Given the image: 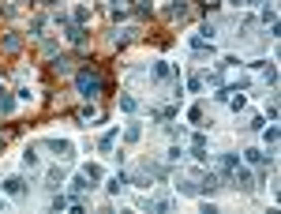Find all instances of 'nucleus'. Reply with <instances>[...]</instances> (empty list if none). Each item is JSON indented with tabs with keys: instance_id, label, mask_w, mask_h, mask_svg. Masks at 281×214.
I'll return each instance as SVG.
<instances>
[{
	"instance_id": "7c9ffc66",
	"label": "nucleus",
	"mask_w": 281,
	"mask_h": 214,
	"mask_svg": "<svg viewBox=\"0 0 281 214\" xmlns=\"http://www.w3.org/2000/svg\"><path fill=\"white\" fill-rule=\"evenodd\" d=\"M263 19H266V23H277V12H274V4H266V8H263Z\"/></svg>"
},
{
	"instance_id": "f8f14e48",
	"label": "nucleus",
	"mask_w": 281,
	"mask_h": 214,
	"mask_svg": "<svg viewBox=\"0 0 281 214\" xmlns=\"http://www.w3.org/2000/svg\"><path fill=\"white\" fill-rule=\"evenodd\" d=\"M244 158H248L251 165H259V169H263V165H270V158H274V154H270V150H255V147H251V150H244Z\"/></svg>"
},
{
	"instance_id": "7ed1b4c3",
	"label": "nucleus",
	"mask_w": 281,
	"mask_h": 214,
	"mask_svg": "<svg viewBox=\"0 0 281 214\" xmlns=\"http://www.w3.org/2000/svg\"><path fill=\"white\" fill-rule=\"evenodd\" d=\"M172 75H180L172 64H165V60H154V64H150V72H147V79H150V83H165V79H172Z\"/></svg>"
},
{
	"instance_id": "f03ea898",
	"label": "nucleus",
	"mask_w": 281,
	"mask_h": 214,
	"mask_svg": "<svg viewBox=\"0 0 281 214\" xmlns=\"http://www.w3.org/2000/svg\"><path fill=\"white\" fill-rule=\"evenodd\" d=\"M221 188H236V192H255L259 180L251 177V173L244 169V165H232L229 173H221Z\"/></svg>"
},
{
	"instance_id": "5701e85b",
	"label": "nucleus",
	"mask_w": 281,
	"mask_h": 214,
	"mask_svg": "<svg viewBox=\"0 0 281 214\" xmlns=\"http://www.w3.org/2000/svg\"><path fill=\"white\" fill-rule=\"evenodd\" d=\"M75 23H79V26H86V23H90V8H86V4H79V8H75Z\"/></svg>"
},
{
	"instance_id": "72a5a7b5",
	"label": "nucleus",
	"mask_w": 281,
	"mask_h": 214,
	"mask_svg": "<svg viewBox=\"0 0 281 214\" xmlns=\"http://www.w3.org/2000/svg\"><path fill=\"white\" fill-rule=\"evenodd\" d=\"M38 4H42V8H56V0H38Z\"/></svg>"
},
{
	"instance_id": "2eb2a0df",
	"label": "nucleus",
	"mask_w": 281,
	"mask_h": 214,
	"mask_svg": "<svg viewBox=\"0 0 281 214\" xmlns=\"http://www.w3.org/2000/svg\"><path fill=\"white\" fill-rule=\"evenodd\" d=\"M232 165H240L236 154H218V177H221V173H229Z\"/></svg>"
},
{
	"instance_id": "9b49d317",
	"label": "nucleus",
	"mask_w": 281,
	"mask_h": 214,
	"mask_svg": "<svg viewBox=\"0 0 281 214\" xmlns=\"http://www.w3.org/2000/svg\"><path fill=\"white\" fill-rule=\"evenodd\" d=\"M0 188H4L8 196H26V180H23V177H8Z\"/></svg>"
},
{
	"instance_id": "c9c22d12",
	"label": "nucleus",
	"mask_w": 281,
	"mask_h": 214,
	"mask_svg": "<svg viewBox=\"0 0 281 214\" xmlns=\"http://www.w3.org/2000/svg\"><path fill=\"white\" fill-rule=\"evenodd\" d=\"M251 4H266V0H251Z\"/></svg>"
},
{
	"instance_id": "423d86ee",
	"label": "nucleus",
	"mask_w": 281,
	"mask_h": 214,
	"mask_svg": "<svg viewBox=\"0 0 281 214\" xmlns=\"http://www.w3.org/2000/svg\"><path fill=\"white\" fill-rule=\"evenodd\" d=\"M188 15H191V0H172V4L165 8V19H169V23H184Z\"/></svg>"
},
{
	"instance_id": "cd10ccee",
	"label": "nucleus",
	"mask_w": 281,
	"mask_h": 214,
	"mask_svg": "<svg viewBox=\"0 0 281 214\" xmlns=\"http://www.w3.org/2000/svg\"><path fill=\"white\" fill-rule=\"evenodd\" d=\"M19 15V4H0V19H15Z\"/></svg>"
},
{
	"instance_id": "c85d7f7f",
	"label": "nucleus",
	"mask_w": 281,
	"mask_h": 214,
	"mask_svg": "<svg viewBox=\"0 0 281 214\" xmlns=\"http://www.w3.org/2000/svg\"><path fill=\"white\" fill-rule=\"evenodd\" d=\"M139 135H143V128H139V124H128V132H124V139H128V143H135Z\"/></svg>"
},
{
	"instance_id": "e433bc0d",
	"label": "nucleus",
	"mask_w": 281,
	"mask_h": 214,
	"mask_svg": "<svg viewBox=\"0 0 281 214\" xmlns=\"http://www.w3.org/2000/svg\"><path fill=\"white\" fill-rule=\"evenodd\" d=\"M0 210H4V196H0Z\"/></svg>"
},
{
	"instance_id": "20e7f679",
	"label": "nucleus",
	"mask_w": 281,
	"mask_h": 214,
	"mask_svg": "<svg viewBox=\"0 0 281 214\" xmlns=\"http://www.w3.org/2000/svg\"><path fill=\"white\" fill-rule=\"evenodd\" d=\"M49 72L60 75V79H72V75H75V60L60 53V56H53V60H49Z\"/></svg>"
},
{
	"instance_id": "aec40b11",
	"label": "nucleus",
	"mask_w": 281,
	"mask_h": 214,
	"mask_svg": "<svg viewBox=\"0 0 281 214\" xmlns=\"http://www.w3.org/2000/svg\"><path fill=\"white\" fill-rule=\"evenodd\" d=\"M135 15H139V19H150V15H154V0H135Z\"/></svg>"
},
{
	"instance_id": "dca6fc26",
	"label": "nucleus",
	"mask_w": 281,
	"mask_h": 214,
	"mask_svg": "<svg viewBox=\"0 0 281 214\" xmlns=\"http://www.w3.org/2000/svg\"><path fill=\"white\" fill-rule=\"evenodd\" d=\"M45 23H49L45 15H34V19H30V30H26V34H30V38H45Z\"/></svg>"
},
{
	"instance_id": "473e14b6",
	"label": "nucleus",
	"mask_w": 281,
	"mask_h": 214,
	"mask_svg": "<svg viewBox=\"0 0 281 214\" xmlns=\"http://www.w3.org/2000/svg\"><path fill=\"white\" fill-rule=\"evenodd\" d=\"M188 90H195V94L202 90V79H199V75H191V79H188Z\"/></svg>"
},
{
	"instance_id": "c756f323",
	"label": "nucleus",
	"mask_w": 281,
	"mask_h": 214,
	"mask_svg": "<svg viewBox=\"0 0 281 214\" xmlns=\"http://www.w3.org/2000/svg\"><path fill=\"white\" fill-rule=\"evenodd\" d=\"M49 19H53V23H56V26H60V30H64V26H72V19H67L64 12H53Z\"/></svg>"
},
{
	"instance_id": "9d476101",
	"label": "nucleus",
	"mask_w": 281,
	"mask_h": 214,
	"mask_svg": "<svg viewBox=\"0 0 281 214\" xmlns=\"http://www.w3.org/2000/svg\"><path fill=\"white\" fill-rule=\"evenodd\" d=\"M135 38H139V26H124V30H113V38H109V42L116 45V49H124V45H131Z\"/></svg>"
},
{
	"instance_id": "412c9836",
	"label": "nucleus",
	"mask_w": 281,
	"mask_h": 214,
	"mask_svg": "<svg viewBox=\"0 0 281 214\" xmlns=\"http://www.w3.org/2000/svg\"><path fill=\"white\" fill-rule=\"evenodd\" d=\"M120 109L124 113H135V109H139V98H135V94H120Z\"/></svg>"
},
{
	"instance_id": "a878e982",
	"label": "nucleus",
	"mask_w": 281,
	"mask_h": 214,
	"mask_svg": "<svg viewBox=\"0 0 281 214\" xmlns=\"http://www.w3.org/2000/svg\"><path fill=\"white\" fill-rule=\"evenodd\" d=\"M23 165H26V169H38V150H34V147L23 150Z\"/></svg>"
},
{
	"instance_id": "a211bd4d",
	"label": "nucleus",
	"mask_w": 281,
	"mask_h": 214,
	"mask_svg": "<svg viewBox=\"0 0 281 214\" xmlns=\"http://www.w3.org/2000/svg\"><path fill=\"white\" fill-rule=\"evenodd\" d=\"M53 56H60V45H56L53 38H45L42 42V60H53Z\"/></svg>"
},
{
	"instance_id": "f704fd0d",
	"label": "nucleus",
	"mask_w": 281,
	"mask_h": 214,
	"mask_svg": "<svg viewBox=\"0 0 281 214\" xmlns=\"http://www.w3.org/2000/svg\"><path fill=\"white\" fill-rule=\"evenodd\" d=\"M229 4H232V8H244V4H248V0H229Z\"/></svg>"
},
{
	"instance_id": "6e6552de",
	"label": "nucleus",
	"mask_w": 281,
	"mask_h": 214,
	"mask_svg": "<svg viewBox=\"0 0 281 214\" xmlns=\"http://www.w3.org/2000/svg\"><path fill=\"white\" fill-rule=\"evenodd\" d=\"M64 38H67L72 45H79V49H86V45H90V34H86V26H79V23L64 26Z\"/></svg>"
},
{
	"instance_id": "f3484780",
	"label": "nucleus",
	"mask_w": 281,
	"mask_h": 214,
	"mask_svg": "<svg viewBox=\"0 0 281 214\" xmlns=\"http://www.w3.org/2000/svg\"><path fill=\"white\" fill-rule=\"evenodd\" d=\"M147 207H150V210H158V214H169V210H172V199L158 196V199H147Z\"/></svg>"
},
{
	"instance_id": "4be33fe9",
	"label": "nucleus",
	"mask_w": 281,
	"mask_h": 214,
	"mask_svg": "<svg viewBox=\"0 0 281 214\" xmlns=\"http://www.w3.org/2000/svg\"><path fill=\"white\" fill-rule=\"evenodd\" d=\"M263 139H266V147H270V154H274V143H277V124H263Z\"/></svg>"
},
{
	"instance_id": "39448f33",
	"label": "nucleus",
	"mask_w": 281,
	"mask_h": 214,
	"mask_svg": "<svg viewBox=\"0 0 281 214\" xmlns=\"http://www.w3.org/2000/svg\"><path fill=\"white\" fill-rule=\"evenodd\" d=\"M45 150H53L56 162H72V158H75V147H72L67 139H45Z\"/></svg>"
},
{
	"instance_id": "bb28decb",
	"label": "nucleus",
	"mask_w": 281,
	"mask_h": 214,
	"mask_svg": "<svg viewBox=\"0 0 281 214\" xmlns=\"http://www.w3.org/2000/svg\"><path fill=\"white\" fill-rule=\"evenodd\" d=\"M83 173H86V177H90L94 184L101 180V165H94V162H86V165H83Z\"/></svg>"
},
{
	"instance_id": "393cba45",
	"label": "nucleus",
	"mask_w": 281,
	"mask_h": 214,
	"mask_svg": "<svg viewBox=\"0 0 281 214\" xmlns=\"http://www.w3.org/2000/svg\"><path fill=\"white\" fill-rule=\"evenodd\" d=\"M49 207H53V210H64V207H72V196H64V192H60V196H53V199H49Z\"/></svg>"
},
{
	"instance_id": "1a4fd4ad",
	"label": "nucleus",
	"mask_w": 281,
	"mask_h": 214,
	"mask_svg": "<svg viewBox=\"0 0 281 214\" xmlns=\"http://www.w3.org/2000/svg\"><path fill=\"white\" fill-rule=\"evenodd\" d=\"M75 120H79L83 128H94V124L105 120V109H101V105H94V109H79V113H75Z\"/></svg>"
},
{
	"instance_id": "ddd939ff",
	"label": "nucleus",
	"mask_w": 281,
	"mask_h": 214,
	"mask_svg": "<svg viewBox=\"0 0 281 214\" xmlns=\"http://www.w3.org/2000/svg\"><path fill=\"white\" fill-rule=\"evenodd\" d=\"M124 188H128V173H116V177L105 184V192H109V196H120Z\"/></svg>"
},
{
	"instance_id": "b1692460",
	"label": "nucleus",
	"mask_w": 281,
	"mask_h": 214,
	"mask_svg": "<svg viewBox=\"0 0 281 214\" xmlns=\"http://www.w3.org/2000/svg\"><path fill=\"white\" fill-rule=\"evenodd\" d=\"M113 143H116V128H113V132H105V135H101V139H98V147H101L105 154H109V150H113Z\"/></svg>"
},
{
	"instance_id": "6ab92c4d",
	"label": "nucleus",
	"mask_w": 281,
	"mask_h": 214,
	"mask_svg": "<svg viewBox=\"0 0 281 214\" xmlns=\"http://www.w3.org/2000/svg\"><path fill=\"white\" fill-rule=\"evenodd\" d=\"M12 109H15V98H12V94L4 90V86H0V116H8Z\"/></svg>"
},
{
	"instance_id": "f257e3e1",
	"label": "nucleus",
	"mask_w": 281,
	"mask_h": 214,
	"mask_svg": "<svg viewBox=\"0 0 281 214\" xmlns=\"http://www.w3.org/2000/svg\"><path fill=\"white\" fill-rule=\"evenodd\" d=\"M75 90H79V98H86V102H101V94H105V86H109V79H105V72L98 64H79L75 68Z\"/></svg>"
},
{
	"instance_id": "4468645a",
	"label": "nucleus",
	"mask_w": 281,
	"mask_h": 214,
	"mask_svg": "<svg viewBox=\"0 0 281 214\" xmlns=\"http://www.w3.org/2000/svg\"><path fill=\"white\" fill-rule=\"evenodd\" d=\"M60 184H64V169L56 165V169H49V173H45V188H49V192H56Z\"/></svg>"
},
{
	"instance_id": "2f4dec72",
	"label": "nucleus",
	"mask_w": 281,
	"mask_h": 214,
	"mask_svg": "<svg viewBox=\"0 0 281 214\" xmlns=\"http://www.w3.org/2000/svg\"><path fill=\"white\" fill-rule=\"evenodd\" d=\"M188 120H195V124L202 120V105H191V113H188Z\"/></svg>"
},
{
	"instance_id": "0eeeda50",
	"label": "nucleus",
	"mask_w": 281,
	"mask_h": 214,
	"mask_svg": "<svg viewBox=\"0 0 281 214\" xmlns=\"http://www.w3.org/2000/svg\"><path fill=\"white\" fill-rule=\"evenodd\" d=\"M19 49H23V34H15V30L0 34V53H4V56H15Z\"/></svg>"
}]
</instances>
